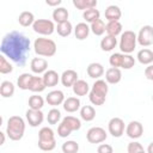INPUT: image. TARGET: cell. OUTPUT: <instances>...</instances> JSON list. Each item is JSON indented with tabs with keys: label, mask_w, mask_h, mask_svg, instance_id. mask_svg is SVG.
<instances>
[{
	"label": "cell",
	"mask_w": 153,
	"mask_h": 153,
	"mask_svg": "<svg viewBox=\"0 0 153 153\" xmlns=\"http://www.w3.org/2000/svg\"><path fill=\"white\" fill-rule=\"evenodd\" d=\"M86 72H87V75L92 79H99L100 76H103L104 74V67L102 63L99 62H92L87 66L86 68Z\"/></svg>",
	"instance_id": "obj_18"
},
{
	"label": "cell",
	"mask_w": 153,
	"mask_h": 153,
	"mask_svg": "<svg viewBox=\"0 0 153 153\" xmlns=\"http://www.w3.org/2000/svg\"><path fill=\"white\" fill-rule=\"evenodd\" d=\"M65 111L67 112H75L78 110H80L81 108V103H80V99L78 97H68L65 99L63 104H62Z\"/></svg>",
	"instance_id": "obj_20"
},
{
	"label": "cell",
	"mask_w": 153,
	"mask_h": 153,
	"mask_svg": "<svg viewBox=\"0 0 153 153\" xmlns=\"http://www.w3.org/2000/svg\"><path fill=\"white\" fill-rule=\"evenodd\" d=\"M45 87L47 86H45L42 76H36V75L32 76V80H31V84H30V87H29V90L31 92L39 93V92H43L45 90Z\"/></svg>",
	"instance_id": "obj_28"
},
{
	"label": "cell",
	"mask_w": 153,
	"mask_h": 153,
	"mask_svg": "<svg viewBox=\"0 0 153 153\" xmlns=\"http://www.w3.org/2000/svg\"><path fill=\"white\" fill-rule=\"evenodd\" d=\"M136 59L137 61L141 63V65H152L153 63V51L148 48H143L141 50L137 51V55H136Z\"/></svg>",
	"instance_id": "obj_22"
},
{
	"label": "cell",
	"mask_w": 153,
	"mask_h": 153,
	"mask_svg": "<svg viewBox=\"0 0 153 153\" xmlns=\"http://www.w3.org/2000/svg\"><path fill=\"white\" fill-rule=\"evenodd\" d=\"M137 43L141 47H149L153 44V26L143 25L137 33Z\"/></svg>",
	"instance_id": "obj_9"
},
{
	"label": "cell",
	"mask_w": 153,
	"mask_h": 153,
	"mask_svg": "<svg viewBox=\"0 0 153 153\" xmlns=\"http://www.w3.org/2000/svg\"><path fill=\"white\" fill-rule=\"evenodd\" d=\"M152 100H153V94H152Z\"/></svg>",
	"instance_id": "obj_50"
},
{
	"label": "cell",
	"mask_w": 153,
	"mask_h": 153,
	"mask_svg": "<svg viewBox=\"0 0 153 153\" xmlns=\"http://www.w3.org/2000/svg\"><path fill=\"white\" fill-rule=\"evenodd\" d=\"M61 120V111L56 108H53L48 111V115H47V121L49 124H57Z\"/></svg>",
	"instance_id": "obj_38"
},
{
	"label": "cell",
	"mask_w": 153,
	"mask_h": 153,
	"mask_svg": "<svg viewBox=\"0 0 153 153\" xmlns=\"http://www.w3.org/2000/svg\"><path fill=\"white\" fill-rule=\"evenodd\" d=\"M117 45V38L114 36H109L106 35L104 38H102L100 41V49L103 51H111L115 49V47Z\"/></svg>",
	"instance_id": "obj_27"
},
{
	"label": "cell",
	"mask_w": 153,
	"mask_h": 153,
	"mask_svg": "<svg viewBox=\"0 0 153 153\" xmlns=\"http://www.w3.org/2000/svg\"><path fill=\"white\" fill-rule=\"evenodd\" d=\"M56 31L57 33L61 36V37H67L72 33L73 31V25L72 23L68 20V22H65V23H61V24H57L56 26Z\"/></svg>",
	"instance_id": "obj_36"
},
{
	"label": "cell",
	"mask_w": 153,
	"mask_h": 153,
	"mask_svg": "<svg viewBox=\"0 0 153 153\" xmlns=\"http://www.w3.org/2000/svg\"><path fill=\"white\" fill-rule=\"evenodd\" d=\"M53 19L54 22H56L57 24H61V23H65V22H68V17H69V13L67 11V8L65 7H56L54 11H53Z\"/></svg>",
	"instance_id": "obj_25"
},
{
	"label": "cell",
	"mask_w": 153,
	"mask_h": 153,
	"mask_svg": "<svg viewBox=\"0 0 153 153\" xmlns=\"http://www.w3.org/2000/svg\"><path fill=\"white\" fill-rule=\"evenodd\" d=\"M32 29L36 33L42 36H50L56 30L54 22L49 19H36L32 25Z\"/></svg>",
	"instance_id": "obj_7"
},
{
	"label": "cell",
	"mask_w": 153,
	"mask_h": 153,
	"mask_svg": "<svg viewBox=\"0 0 153 153\" xmlns=\"http://www.w3.org/2000/svg\"><path fill=\"white\" fill-rule=\"evenodd\" d=\"M72 90H73V93L76 96V97H84L86 96L87 93H90V86L87 84V81L82 80V79H79L73 86H72Z\"/></svg>",
	"instance_id": "obj_19"
},
{
	"label": "cell",
	"mask_w": 153,
	"mask_h": 153,
	"mask_svg": "<svg viewBox=\"0 0 153 153\" xmlns=\"http://www.w3.org/2000/svg\"><path fill=\"white\" fill-rule=\"evenodd\" d=\"M97 153H114V148L109 143H102L98 146Z\"/></svg>",
	"instance_id": "obj_44"
},
{
	"label": "cell",
	"mask_w": 153,
	"mask_h": 153,
	"mask_svg": "<svg viewBox=\"0 0 153 153\" xmlns=\"http://www.w3.org/2000/svg\"><path fill=\"white\" fill-rule=\"evenodd\" d=\"M99 17H100V12L97 8H90V10H86L82 12V18L85 19L86 23H90V24L100 19Z\"/></svg>",
	"instance_id": "obj_34"
},
{
	"label": "cell",
	"mask_w": 153,
	"mask_h": 153,
	"mask_svg": "<svg viewBox=\"0 0 153 153\" xmlns=\"http://www.w3.org/2000/svg\"><path fill=\"white\" fill-rule=\"evenodd\" d=\"M147 153H153V141L148 145V147H147Z\"/></svg>",
	"instance_id": "obj_47"
},
{
	"label": "cell",
	"mask_w": 153,
	"mask_h": 153,
	"mask_svg": "<svg viewBox=\"0 0 153 153\" xmlns=\"http://www.w3.org/2000/svg\"><path fill=\"white\" fill-rule=\"evenodd\" d=\"M0 94L2 98H10L14 94V85L10 80H4L0 85Z\"/></svg>",
	"instance_id": "obj_29"
},
{
	"label": "cell",
	"mask_w": 153,
	"mask_h": 153,
	"mask_svg": "<svg viewBox=\"0 0 153 153\" xmlns=\"http://www.w3.org/2000/svg\"><path fill=\"white\" fill-rule=\"evenodd\" d=\"M81 128V121L74 116H66L62 118L61 123L57 127V135L60 137H67L72 131L79 130Z\"/></svg>",
	"instance_id": "obj_5"
},
{
	"label": "cell",
	"mask_w": 153,
	"mask_h": 153,
	"mask_svg": "<svg viewBox=\"0 0 153 153\" xmlns=\"http://www.w3.org/2000/svg\"><path fill=\"white\" fill-rule=\"evenodd\" d=\"M13 71V66L10 63V61H7L5 55H0V73L1 74H8L12 73Z\"/></svg>",
	"instance_id": "obj_40"
},
{
	"label": "cell",
	"mask_w": 153,
	"mask_h": 153,
	"mask_svg": "<svg viewBox=\"0 0 153 153\" xmlns=\"http://www.w3.org/2000/svg\"><path fill=\"white\" fill-rule=\"evenodd\" d=\"M108 134L102 127H92L86 133V140L90 143H102L106 140Z\"/></svg>",
	"instance_id": "obj_8"
},
{
	"label": "cell",
	"mask_w": 153,
	"mask_h": 153,
	"mask_svg": "<svg viewBox=\"0 0 153 153\" xmlns=\"http://www.w3.org/2000/svg\"><path fill=\"white\" fill-rule=\"evenodd\" d=\"M44 106V99L42 96L38 94H32L29 98V108L32 110H42Z\"/></svg>",
	"instance_id": "obj_35"
},
{
	"label": "cell",
	"mask_w": 153,
	"mask_h": 153,
	"mask_svg": "<svg viewBox=\"0 0 153 153\" xmlns=\"http://www.w3.org/2000/svg\"><path fill=\"white\" fill-rule=\"evenodd\" d=\"M135 65V59L130 54H123V61H122V67L123 69H130Z\"/></svg>",
	"instance_id": "obj_42"
},
{
	"label": "cell",
	"mask_w": 153,
	"mask_h": 153,
	"mask_svg": "<svg viewBox=\"0 0 153 153\" xmlns=\"http://www.w3.org/2000/svg\"><path fill=\"white\" fill-rule=\"evenodd\" d=\"M121 17H122V12L118 6L110 5L105 8V18L108 22H120Z\"/></svg>",
	"instance_id": "obj_21"
},
{
	"label": "cell",
	"mask_w": 153,
	"mask_h": 153,
	"mask_svg": "<svg viewBox=\"0 0 153 153\" xmlns=\"http://www.w3.org/2000/svg\"><path fill=\"white\" fill-rule=\"evenodd\" d=\"M90 26L86 24V23H78L74 27V35H75V38L79 39V41H84L90 35Z\"/></svg>",
	"instance_id": "obj_23"
},
{
	"label": "cell",
	"mask_w": 153,
	"mask_h": 153,
	"mask_svg": "<svg viewBox=\"0 0 153 153\" xmlns=\"http://www.w3.org/2000/svg\"><path fill=\"white\" fill-rule=\"evenodd\" d=\"M45 4H47L48 6H56V7H57L59 5L62 4V0H53V1H51V0H47Z\"/></svg>",
	"instance_id": "obj_46"
},
{
	"label": "cell",
	"mask_w": 153,
	"mask_h": 153,
	"mask_svg": "<svg viewBox=\"0 0 153 153\" xmlns=\"http://www.w3.org/2000/svg\"><path fill=\"white\" fill-rule=\"evenodd\" d=\"M73 5L78 10H90V8H96L97 7V0H73Z\"/></svg>",
	"instance_id": "obj_33"
},
{
	"label": "cell",
	"mask_w": 153,
	"mask_h": 153,
	"mask_svg": "<svg viewBox=\"0 0 153 153\" xmlns=\"http://www.w3.org/2000/svg\"><path fill=\"white\" fill-rule=\"evenodd\" d=\"M45 100L49 105H53V106L61 105L65 102V93L61 90H53L47 94Z\"/></svg>",
	"instance_id": "obj_14"
},
{
	"label": "cell",
	"mask_w": 153,
	"mask_h": 153,
	"mask_svg": "<svg viewBox=\"0 0 153 153\" xmlns=\"http://www.w3.org/2000/svg\"><path fill=\"white\" fill-rule=\"evenodd\" d=\"M55 140V133L50 127H43L38 131V142H51Z\"/></svg>",
	"instance_id": "obj_24"
},
{
	"label": "cell",
	"mask_w": 153,
	"mask_h": 153,
	"mask_svg": "<svg viewBox=\"0 0 153 153\" xmlns=\"http://www.w3.org/2000/svg\"><path fill=\"white\" fill-rule=\"evenodd\" d=\"M136 43H137V35L131 31V30H126L124 32L121 33V38H120V50L124 54H131L134 51V49L136 48Z\"/></svg>",
	"instance_id": "obj_6"
},
{
	"label": "cell",
	"mask_w": 153,
	"mask_h": 153,
	"mask_svg": "<svg viewBox=\"0 0 153 153\" xmlns=\"http://www.w3.org/2000/svg\"><path fill=\"white\" fill-rule=\"evenodd\" d=\"M42 78L47 87H54L59 84V81H61V75H59L57 72L54 69H48Z\"/></svg>",
	"instance_id": "obj_16"
},
{
	"label": "cell",
	"mask_w": 153,
	"mask_h": 153,
	"mask_svg": "<svg viewBox=\"0 0 153 153\" xmlns=\"http://www.w3.org/2000/svg\"><path fill=\"white\" fill-rule=\"evenodd\" d=\"M0 134H1V143H0V145H4V143H5V133L1 131Z\"/></svg>",
	"instance_id": "obj_48"
},
{
	"label": "cell",
	"mask_w": 153,
	"mask_h": 153,
	"mask_svg": "<svg viewBox=\"0 0 153 153\" xmlns=\"http://www.w3.org/2000/svg\"><path fill=\"white\" fill-rule=\"evenodd\" d=\"M26 116V121L29 123L30 127H38L39 124H42L43 120H44V114L42 112V110H32L29 109L25 114Z\"/></svg>",
	"instance_id": "obj_12"
},
{
	"label": "cell",
	"mask_w": 153,
	"mask_h": 153,
	"mask_svg": "<svg viewBox=\"0 0 153 153\" xmlns=\"http://www.w3.org/2000/svg\"><path fill=\"white\" fill-rule=\"evenodd\" d=\"M122 61H123V54L122 53H115L111 54L109 57V63L114 68H120L122 67Z\"/></svg>",
	"instance_id": "obj_41"
},
{
	"label": "cell",
	"mask_w": 153,
	"mask_h": 153,
	"mask_svg": "<svg viewBox=\"0 0 153 153\" xmlns=\"http://www.w3.org/2000/svg\"><path fill=\"white\" fill-rule=\"evenodd\" d=\"M35 16H33V13L32 12H30V11H23L20 14H19V17H18V23L22 25V26H24V27H27V26H30V25H33V23H35Z\"/></svg>",
	"instance_id": "obj_26"
},
{
	"label": "cell",
	"mask_w": 153,
	"mask_h": 153,
	"mask_svg": "<svg viewBox=\"0 0 153 153\" xmlns=\"http://www.w3.org/2000/svg\"><path fill=\"white\" fill-rule=\"evenodd\" d=\"M56 43L45 37H38L33 42V50L38 56H44V57H51L56 54Z\"/></svg>",
	"instance_id": "obj_4"
},
{
	"label": "cell",
	"mask_w": 153,
	"mask_h": 153,
	"mask_svg": "<svg viewBox=\"0 0 153 153\" xmlns=\"http://www.w3.org/2000/svg\"><path fill=\"white\" fill-rule=\"evenodd\" d=\"M126 134L128 137L136 140L143 134V126L139 121H130L126 127Z\"/></svg>",
	"instance_id": "obj_11"
},
{
	"label": "cell",
	"mask_w": 153,
	"mask_h": 153,
	"mask_svg": "<svg viewBox=\"0 0 153 153\" xmlns=\"http://www.w3.org/2000/svg\"><path fill=\"white\" fill-rule=\"evenodd\" d=\"M142 151H143V147H142V145H141L140 142H137V141H131V142H129L128 146H127V152H128V153H140V152H142Z\"/></svg>",
	"instance_id": "obj_43"
},
{
	"label": "cell",
	"mask_w": 153,
	"mask_h": 153,
	"mask_svg": "<svg viewBox=\"0 0 153 153\" xmlns=\"http://www.w3.org/2000/svg\"><path fill=\"white\" fill-rule=\"evenodd\" d=\"M109 91L108 82L103 79H98L93 82L90 93H88V99L93 105H103L106 99V94Z\"/></svg>",
	"instance_id": "obj_3"
},
{
	"label": "cell",
	"mask_w": 153,
	"mask_h": 153,
	"mask_svg": "<svg viewBox=\"0 0 153 153\" xmlns=\"http://www.w3.org/2000/svg\"><path fill=\"white\" fill-rule=\"evenodd\" d=\"M0 51L17 66L22 67L26 63L27 54L30 53V38L19 31L7 32L1 39Z\"/></svg>",
	"instance_id": "obj_1"
},
{
	"label": "cell",
	"mask_w": 153,
	"mask_h": 153,
	"mask_svg": "<svg viewBox=\"0 0 153 153\" xmlns=\"http://www.w3.org/2000/svg\"><path fill=\"white\" fill-rule=\"evenodd\" d=\"M78 80V73L74 69H66L61 74V84L65 87H72Z\"/></svg>",
	"instance_id": "obj_15"
},
{
	"label": "cell",
	"mask_w": 153,
	"mask_h": 153,
	"mask_svg": "<svg viewBox=\"0 0 153 153\" xmlns=\"http://www.w3.org/2000/svg\"><path fill=\"white\" fill-rule=\"evenodd\" d=\"M122 24L120 22H108L106 26H105V31L109 36H114V37H117L118 35L122 33Z\"/></svg>",
	"instance_id": "obj_30"
},
{
	"label": "cell",
	"mask_w": 153,
	"mask_h": 153,
	"mask_svg": "<svg viewBox=\"0 0 153 153\" xmlns=\"http://www.w3.org/2000/svg\"><path fill=\"white\" fill-rule=\"evenodd\" d=\"M30 68L35 74H44L48 71V61L43 57H33L30 62Z\"/></svg>",
	"instance_id": "obj_13"
},
{
	"label": "cell",
	"mask_w": 153,
	"mask_h": 153,
	"mask_svg": "<svg viewBox=\"0 0 153 153\" xmlns=\"http://www.w3.org/2000/svg\"><path fill=\"white\" fill-rule=\"evenodd\" d=\"M122 79V72L120 68H114V67H110L109 69H106L105 72V81L108 84H111V85H116L121 81Z\"/></svg>",
	"instance_id": "obj_17"
},
{
	"label": "cell",
	"mask_w": 153,
	"mask_h": 153,
	"mask_svg": "<svg viewBox=\"0 0 153 153\" xmlns=\"http://www.w3.org/2000/svg\"><path fill=\"white\" fill-rule=\"evenodd\" d=\"M105 23L103 22V19H98V20H96L94 23H92L91 25H90V29H91V31H92V33L93 35H96V36H102L104 32H105Z\"/></svg>",
	"instance_id": "obj_37"
},
{
	"label": "cell",
	"mask_w": 153,
	"mask_h": 153,
	"mask_svg": "<svg viewBox=\"0 0 153 153\" xmlns=\"http://www.w3.org/2000/svg\"><path fill=\"white\" fill-rule=\"evenodd\" d=\"M140 153H146V152H145V151H142V152H140Z\"/></svg>",
	"instance_id": "obj_49"
},
{
	"label": "cell",
	"mask_w": 153,
	"mask_h": 153,
	"mask_svg": "<svg viewBox=\"0 0 153 153\" xmlns=\"http://www.w3.org/2000/svg\"><path fill=\"white\" fill-rule=\"evenodd\" d=\"M145 76H146L148 80L153 81V63L145 68Z\"/></svg>",
	"instance_id": "obj_45"
},
{
	"label": "cell",
	"mask_w": 153,
	"mask_h": 153,
	"mask_svg": "<svg viewBox=\"0 0 153 153\" xmlns=\"http://www.w3.org/2000/svg\"><path fill=\"white\" fill-rule=\"evenodd\" d=\"M32 74L30 73H23L18 76L17 79V86L20 88V90H29L30 87V84H31V80H32Z\"/></svg>",
	"instance_id": "obj_32"
},
{
	"label": "cell",
	"mask_w": 153,
	"mask_h": 153,
	"mask_svg": "<svg viewBox=\"0 0 153 153\" xmlns=\"http://www.w3.org/2000/svg\"><path fill=\"white\" fill-rule=\"evenodd\" d=\"M124 121L120 117H112L108 123L109 134H111L114 137H121L124 134Z\"/></svg>",
	"instance_id": "obj_10"
},
{
	"label": "cell",
	"mask_w": 153,
	"mask_h": 153,
	"mask_svg": "<svg viewBox=\"0 0 153 153\" xmlns=\"http://www.w3.org/2000/svg\"><path fill=\"white\" fill-rule=\"evenodd\" d=\"M25 133V121L20 116H11L7 121L6 134L12 141H19L23 139Z\"/></svg>",
	"instance_id": "obj_2"
},
{
	"label": "cell",
	"mask_w": 153,
	"mask_h": 153,
	"mask_svg": "<svg viewBox=\"0 0 153 153\" xmlns=\"http://www.w3.org/2000/svg\"><path fill=\"white\" fill-rule=\"evenodd\" d=\"M80 117L86 122H91L96 117V110L92 105H84L80 108Z\"/></svg>",
	"instance_id": "obj_31"
},
{
	"label": "cell",
	"mask_w": 153,
	"mask_h": 153,
	"mask_svg": "<svg viewBox=\"0 0 153 153\" xmlns=\"http://www.w3.org/2000/svg\"><path fill=\"white\" fill-rule=\"evenodd\" d=\"M61 149L63 153H78L79 151V143L74 140H68L62 143Z\"/></svg>",
	"instance_id": "obj_39"
}]
</instances>
